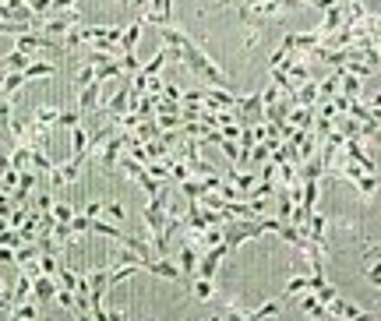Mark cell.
I'll use <instances>...</instances> for the list:
<instances>
[{"label":"cell","instance_id":"3957f363","mask_svg":"<svg viewBox=\"0 0 381 321\" xmlns=\"http://www.w3.org/2000/svg\"><path fill=\"white\" fill-rule=\"evenodd\" d=\"M328 314H332V321H353V317H360V314H363V307H356V303H349V300L335 296V300L328 303Z\"/></svg>","mask_w":381,"mask_h":321},{"label":"cell","instance_id":"8992f818","mask_svg":"<svg viewBox=\"0 0 381 321\" xmlns=\"http://www.w3.org/2000/svg\"><path fill=\"white\" fill-rule=\"evenodd\" d=\"M54 75H57V64H54V61H32V64L22 71L25 82H32V78H54Z\"/></svg>","mask_w":381,"mask_h":321},{"label":"cell","instance_id":"4fadbf2b","mask_svg":"<svg viewBox=\"0 0 381 321\" xmlns=\"http://www.w3.org/2000/svg\"><path fill=\"white\" fill-rule=\"evenodd\" d=\"M353 321H374V314H370V310H363V314H360V317H353Z\"/></svg>","mask_w":381,"mask_h":321},{"label":"cell","instance_id":"9c48e42d","mask_svg":"<svg viewBox=\"0 0 381 321\" xmlns=\"http://www.w3.org/2000/svg\"><path fill=\"white\" fill-rule=\"evenodd\" d=\"M32 61H36V57H29V54H22V50H11L4 61H0V68H4V71H25Z\"/></svg>","mask_w":381,"mask_h":321},{"label":"cell","instance_id":"7a4b0ae2","mask_svg":"<svg viewBox=\"0 0 381 321\" xmlns=\"http://www.w3.org/2000/svg\"><path fill=\"white\" fill-rule=\"evenodd\" d=\"M99 92H103V85H99V82H92V85H82V89H78V113H82V117L99 110Z\"/></svg>","mask_w":381,"mask_h":321},{"label":"cell","instance_id":"52a82bcc","mask_svg":"<svg viewBox=\"0 0 381 321\" xmlns=\"http://www.w3.org/2000/svg\"><path fill=\"white\" fill-rule=\"evenodd\" d=\"M142 22H131V25H124V36H120V54H135V46H138V39H142Z\"/></svg>","mask_w":381,"mask_h":321},{"label":"cell","instance_id":"5b68a950","mask_svg":"<svg viewBox=\"0 0 381 321\" xmlns=\"http://www.w3.org/2000/svg\"><path fill=\"white\" fill-rule=\"evenodd\" d=\"M8 321H39V300H22L8 307Z\"/></svg>","mask_w":381,"mask_h":321},{"label":"cell","instance_id":"277c9868","mask_svg":"<svg viewBox=\"0 0 381 321\" xmlns=\"http://www.w3.org/2000/svg\"><path fill=\"white\" fill-rule=\"evenodd\" d=\"M300 310L311 317V321H332V314H328V307L314 296V293H304L300 296Z\"/></svg>","mask_w":381,"mask_h":321},{"label":"cell","instance_id":"ba28073f","mask_svg":"<svg viewBox=\"0 0 381 321\" xmlns=\"http://www.w3.org/2000/svg\"><path fill=\"white\" fill-rule=\"evenodd\" d=\"M177 268H180V272H194V268H198V251H194V244L184 240V247L177 251Z\"/></svg>","mask_w":381,"mask_h":321},{"label":"cell","instance_id":"8fae6325","mask_svg":"<svg viewBox=\"0 0 381 321\" xmlns=\"http://www.w3.org/2000/svg\"><path fill=\"white\" fill-rule=\"evenodd\" d=\"M103 215H110L113 222H124V219H127L124 205H117V201H106V198H103Z\"/></svg>","mask_w":381,"mask_h":321},{"label":"cell","instance_id":"9a60e30c","mask_svg":"<svg viewBox=\"0 0 381 321\" xmlns=\"http://www.w3.org/2000/svg\"><path fill=\"white\" fill-rule=\"evenodd\" d=\"M145 321H152V317H145Z\"/></svg>","mask_w":381,"mask_h":321},{"label":"cell","instance_id":"7c38bea8","mask_svg":"<svg viewBox=\"0 0 381 321\" xmlns=\"http://www.w3.org/2000/svg\"><path fill=\"white\" fill-rule=\"evenodd\" d=\"M68 8H78V0H50V15H57V11H68Z\"/></svg>","mask_w":381,"mask_h":321},{"label":"cell","instance_id":"5bb4252c","mask_svg":"<svg viewBox=\"0 0 381 321\" xmlns=\"http://www.w3.org/2000/svg\"><path fill=\"white\" fill-rule=\"evenodd\" d=\"M0 296H8V289H4V279H0Z\"/></svg>","mask_w":381,"mask_h":321},{"label":"cell","instance_id":"30bf717a","mask_svg":"<svg viewBox=\"0 0 381 321\" xmlns=\"http://www.w3.org/2000/svg\"><path fill=\"white\" fill-rule=\"evenodd\" d=\"M61 113H64L61 106H36L32 120H36V124H43V127H54V124L61 120Z\"/></svg>","mask_w":381,"mask_h":321},{"label":"cell","instance_id":"6da1fadb","mask_svg":"<svg viewBox=\"0 0 381 321\" xmlns=\"http://www.w3.org/2000/svg\"><path fill=\"white\" fill-rule=\"evenodd\" d=\"M159 39H163V46L170 50V57H177L180 64H187V71H194L198 78H205V82H212V85H219V89L230 85V78L223 75V68H219L187 32H180V29H173V25H159Z\"/></svg>","mask_w":381,"mask_h":321}]
</instances>
